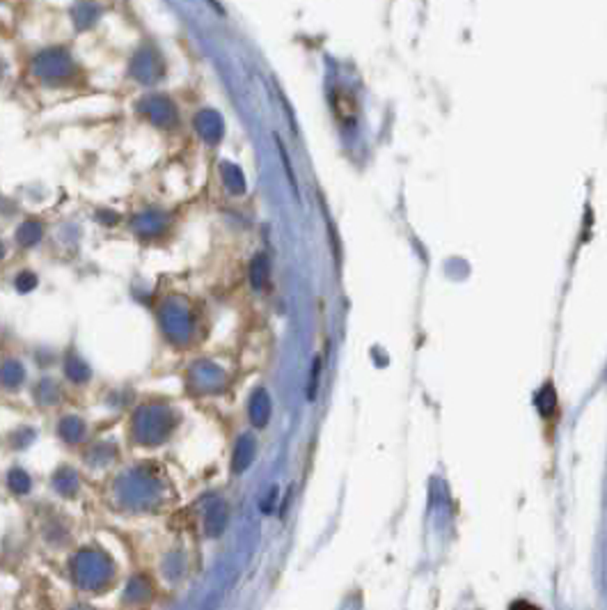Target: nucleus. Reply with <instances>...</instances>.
<instances>
[{
  "instance_id": "obj_1",
  "label": "nucleus",
  "mask_w": 607,
  "mask_h": 610,
  "mask_svg": "<svg viewBox=\"0 0 607 610\" xmlns=\"http://www.w3.org/2000/svg\"><path fill=\"white\" fill-rule=\"evenodd\" d=\"M175 427V418L165 406H145L136 413L133 420V434L140 443L154 445L163 441Z\"/></svg>"
},
{
  "instance_id": "obj_2",
  "label": "nucleus",
  "mask_w": 607,
  "mask_h": 610,
  "mask_svg": "<svg viewBox=\"0 0 607 610\" xmlns=\"http://www.w3.org/2000/svg\"><path fill=\"white\" fill-rule=\"evenodd\" d=\"M76 576L88 588H99V585L108 581L110 565L104 555H99L97 551H83L76 558Z\"/></svg>"
},
{
  "instance_id": "obj_3",
  "label": "nucleus",
  "mask_w": 607,
  "mask_h": 610,
  "mask_svg": "<svg viewBox=\"0 0 607 610\" xmlns=\"http://www.w3.org/2000/svg\"><path fill=\"white\" fill-rule=\"evenodd\" d=\"M161 326L165 335L172 342H186L193 333V317L186 308H179L175 303H168L161 310Z\"/></svg>"
},
{
  "instance_id": "obj_4",
  "label": "nucleus",
  "mask_w": 607,
  "mask_h": 610,
  "mask_svg": "<svg viewBox=\"0 0 607 610\" xmlns=\"http://www.w3.org/2000/svg\"><path fill=\"white\" fill-rule=\"evenodd\" d=\"M140 111H143V115L149 122H154L156 127H161V129H172V127H177V122H179L175 104H172L170 99L159 97V95L140 101Z\"/></svg>"
},
{
  "instance_id": "obj_5",
  "label": "nucleus",
  "mask_w": 607,
  "mask_h": 610,
  "mask_svg": "<svg viewBox=\"0 0 607 610\" xmlns=\"http://www.w3.org/2000/svg\"><path fill=\"white\" fill-rule=\"evenodd\" d=\"M33 69L42 78H65L74 72V62L65 51H44L35 58Z\"/></svg>"
},
{
  "instance_id": "obj_6",
  "label": "nucleus",
  "mask_w": 607,
  "mask_h": 610,
  "mask_svg": "<svg viewBox=\"0 0 607 610\" xmlns=\"http://www.w3.org/2000/svg\"><path fill=\"white\" fill-rule=\"evenodd\" d=\"M131 74H133V78H138L140 83L152 85V83L161 81V78H163L165 67H163V62L159 58V53L143 49V51H138L136 58L131 60Z\"/></svg>"
},
{
  "instance_id": "obj_7",
  "label": "nucleus",
  "mask_w": 607,
  "mask_h": 610,
  "mask_svg": "<svg viewBox=\"0 0 607 610\" xmlns=\"http://www.w3.org/2000/svg\"><path fill=\"white\" fill-rule=\"evenodd\" d=\"M193 124H195L197 136H200L207 145H218L225 136L223 115H220L218 111H211V108H204V111L197 113Z\"/></svg>"
},
{
  "instance_id": "obj_8",
  "label": "nucleus",
  "mask_w": 607,
  "mask_h": 610,
  "mask_svg": "<svg viewBox=\"0 0 607 610\" xmlns=\"http://www.w3.org/2000/svg\"><path fill=\"white\" fill-rule=\"evenodd\" d=\"M271 418V397L264 388H257L250 397V420L255 427H266Z\"/></svg>"
},
{
  "instance_id": "obj_9",
  "label": "nucleus",
  "mask_w": 607,
  "mask_h": 610,
  "mask_svg": "<svg viewBox=\"0 0 607 610\" xmlns=\"http://www.w3.org/2000/svg\"><path fill=\"white\" fill-rule=\"evenodd\" d=\"M252 459H255V441H252V436H241L239 443H236L234 448V461H232V471L234 473H243L248 471V466L252 464Z\"/></svg>"
},
{
  "instance_id": "obj_10",
  "label": "nucleus",
  "mask_w": 607,
  "mask_h": 610,
  "mask_svg": "<svg viewBox=\"0 0 607 610\" xmlns=\"http://www.w3.org/2000/svg\"><path fill=\"white\" fill-rule=\"evenodd\" d=\"M220 175H223V182L227 186V191L234 195H243L246 193V175L239 166H234L230 161L220 163Z\"/></svg>"
},
{
  "instance_id": "obj_11",
  "label": "nucleus",
  "mask_w": 607,
  "mask_h": 610,
  "mask_svg": "<svg viewBox=\"0 0 607 610\" xmlns=\"http://www.w3.org/2000/svg\"><path fill=\"white\" fill-rule=\"evenodd\" d=\"M227 505L225 503H214L207 510V519H204V528H207V533L211 535V537H216V535H220L225 530V526H227Z\"/></svg>"
},
{
  "instance_id": "obj_12",
  "label": "nucleus",
  "mask_w": 607,
  "mask_h": 610,
  "mask_svg": "<svg viewBox=\"0 0 607 610\" xmlns=\"http://www.w3.org/2000/svg\"><path fill=\"white\" fill-rule=\"evenodd\" d=\"M23 379H26V370L19 361H7L0 365V383L7 388V390H17Z\"/></svg>"
},
{
  "instance_id": "obj_13",
  "label": "nucleus",
  "mask_w": 607,
  "mask_h": 610,
  "mask_svg": "<svg viewBox=\"0 0 607 610\" xmlns=\"http://www.w3.org/2000/svg\"><path fill=\"white\" fill-rule=\"evenodd\" d=\"M44 237V228L42 223L35 221V218H28V221L21 223V228L17 230V241L23 246V248H30L39 244V239Z\"/></svg>"
},
{
  "instance_id": "obj_14",
  "label": "nucleus",
  "mask_w": 607,
  "mask_h": 610,
  "mask_svg": "<svg viewBox=\"0 0 607 610\" xmlns=\"http://www.w3.org/2000/svg\"><path fill=\"white\" fill-rule=\"evenodd\" d=\"M163 225H165V216L163 214H159V211H147V214L136 218L133 228H136L140 234H145V237H149V234L161 232Z\"/></svg>"
},
{
  "instance_id": "obj_15",
  "label": "nucleus",
  "mask_w": 607,
  "mask_h": 610,
  "mask_svg": "<svg viewBox=\"0 0 607 610\" xmlns=\"http://www.w3.org/2000/svg\"><path fill=\"white\" fill-rule=\"evenodd\" d=\"M268 273H271V264H268L266 255H257L250 264V283L255 289H264L268 285Z\"/></svg>"
},
{
  "instance_id": "obj_16",
  "label": "nucleus",
  "mask_w": 607,
  "mask_h": 610,
  "mask_svg": "<svg viewBox=\"0 0 607 610\" xmlns=\"http://www.w3.org/2000/svg\"><path fill=\"white\" fill-rule=\"evenodd\" d=\"M85 434V422L81 418H62L60 422V436L69 443H78Z\"/></svg>"
},
{
  "instance_id": "obj_17",
  "label": "nucleus",
  "mask_w": 607,
  "mask_h": 610,
  "mask_svg": "<svg viewBox=\"0 0 607 610\" xmlns=\"http://www.w3.org/2000/svg\"><path fill=\"white\" fill-rule=\"evenodd\" d=\"M65 370H67V377L72 379L74 383H85V381L90 379V367L85 365V361H81V358H78L76 354H69L67 356Z\"/></svg>"
},
{
  "instance_id": "obj_18",
  "label": "nucleus",
  "mask_w": 607,
  "mask_h": 610,
  "mask_svg": "<svg viewBox=\"0 0 607 610\" xmlns=\"http://www.w3.org/2000/svg\"><path fill=\"white\" fill-rule=\"evenodd\" d=\"M555 406H557V393H555V388L550 386H543L541 388V393L536 395V409H539V413L541 416H550V413L555 411Z\"/></svg>"
},
{
  "instance_id": "obj_19",
  "label": "nucleus",
  "mask_w": 607,
  "mask_h": 610,
  "mask_svg": "<svg viewBox=\"0 0 607 610\" xmlns=\"http://www.w3.org/2000/svg\"><path fill=\"white\" fill-rule=\"evenodd\" d=\"M53 484H55V489H58L60 494L72 496V494H76V489H78V477H76L74 471H60L58 475L53 477Z\"/></svg>"
},
{
  "instance_id": "obj_20",
  "label": "nucleus",
  "mask_w": 607,
  "mask_h": 610,
  "mask_svg": "<svg viewBox=\"0 0 607 610\" xmlns=\"http://www.w3.org/2000/svg\"><path fill=\"white\" fill-rule=\"evenodd\" d=\"M35 397L42 404H55L60 400V388L53 381H42L35 390Z\"/></svg>"
},
{
  "instance_id": "obj_21",
  "label": "nucleus",
  "mask_w": 607,
  "mask_h": 610,
  "mask_svg": "<svg viewBox=\"0 0 607 610\" xmlns=\"http://www.w3.org/2000/svg\"><path fill=\"white\" fill-rule=\"evenodd\" d=\"M10 489L14 491V494H28L30 491V477L23 473V471H12L10 473Z\"/></svg>"
},
{
  "instance_id": "obj_22",
  "label": "nucleus",
  "mask_w": 607,
  "mask_h": 610,
  "mask_svg": "<svg viewBox=\"0 0 607 610\" xmlns=\"http://www.w3.org/2000/svg\"><path fill=\"white\" fill-rule=\"evenodd\" d=\"M14 287H17V292H21V294L33 292V289L37 287V276L33 271H21L17 280H14Z\"/></svg>"
},
{
  "instance_id": "obj_23",
  "label": "nucleus",
  "mask_w": 607,
  "mask_h": 610,
  "mask_svg": "<svg viewBox=\"0 0 607 610\" xmlns=\"http://www.w3.org/2000/svg\"><path fill=\"white\" fill-rule=\"evenodd\" d=\"M319 372H321V358H314V363H312V377H310V390H307V397H310V402L314 400V397H317Z\"/></svg>"
},
{
  "instance_id": "obj_24",
  "label": "nucleus",
  "mask_w": 607,
  "mask_h": 610,
  "mask_svg": "<svg viewBox=\"0 0 607 610\" xmlns=\"http://www.w3.org/2000/svg\"><path fill=\"white\" fill-rule=\"evenodd\" d=\"M275 140H278V150H280V156H282V163H285L287 177H289V182H291V186H294V191H296V195H298V189H296V177H294V170H291V163H289L287 150H285V145L280 143V138H275Z\"/></svg>"
},
{
  "instance_id": "obj_25",
  "label": "nucleus",
  "mask_w": 607,
  "mask_h": 610,
  "mask_svg": "<svg viewBox=\"0 0 607 610\" xmlns=\"http://www.w3.org/2000/svg\"><path fill=\"white\" fill-rule=\"evenodd\" d=\"M514 610H536L534 606L525 604V601H520V604H514Z\"/></svg>"
},
{
  "instance_id": "obj_26",
  "label": "nucleus",
  "mask_w": 607,
  "mask_h": 610,
  "mask_svg": "<svg viewBox=\"0 0 607 610\" xmlns=\"http://www.w3.org/2000/svg\"><path fill=\"white\" fill-rule=\"evenodd\" d=\"M3 255H5V248H3V244H0V260H3Z\"/></svg>"
}]
</instances>
